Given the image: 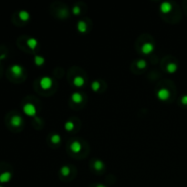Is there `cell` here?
<instances>
[{
    "label": "cell",
    "mask_w": 187,
    "mask_h": 187,
    "mask_svg": "<svg viewBox=\"0 0 187 187\" xmlns=\"http://www.w3.org/2000/svg\"><path fill=\"white\" fill-rule=\"evenodd\" d=\"M39 85H40L41 88H43L44 90H48L52 87L53 85V80L48 76L42 77L39 80Z\"/></svg>",
    "instance_id": "cell-1"
},
{
    "label": "cell",
    "mask_w": 187,
    "mask_h": 187,
    "mask_svg": "<svg viewBox=\"0 0 187 187\" xmlns=\"http://www.w3.org/2000/svg\"><path fill=\"white\" fill-rule=\"evenodd\" d=\"M23 111L26 115L29 117H34L37 114V109L35 105L32 104V103H26L23 106Z\"/></svg>",
    "instance_id": "cell-2"
},
{
    "label": "cell",
    "mask_w": 187,
    "mask_h": 187,
    "mask_svg": "<svg viewBox=\"0 0 187 187\" xmlns=\"http://www.w3.org/2000/svg\"><path fill=\"white\" fill-rule=\"evenodd\" d=\"M157 98L162 101H167L169 100V98L171 96V92L168 88H160V90L157 91Z\"/></svg>",
    "instance_id": "cell-3"
},
{
    "label": "cell",
    "mask_w": 187,
    "mask_h": 187,
    "mask_svg": "<svg viewBox=\"0 0 187 187\" xmlns=\"http://www.w3.org/2000/svg\"><path fill=\"white\" fill-rule=\"evenodd\" d=\"M141 52L144 54V55H150L151 53L153 52L154 50V46L153 44L151 42H146L143 45L141 46Z\"/></svg>",
    "instance_id": "cell-4"
},
{
    "label": "cell",
    "mask_w": 187,
    "mask_h": 187,
    "mask_svg": "<svg viewBox=\"0 0 187 187\" xmlns=\"http://www.w3.org/2000/svg\"><path fill=\"white\" fill-rule=\"evenodd\" d=\"M10 70L12 72V74L17 78L22 76V74H23V68L20 65H17V64L12 65L10 68Z\"/></svg>",
    "instance_id": "cell-5"
},
{
    "label": "cell",
    "mask_w": 187,
    "mask_h": 187,
    "mask_svg": "<svg viewBox=\"0 0 187 187\" xmlns=\"http://www.w3.org/2000/svg\"><path fill=\"white\" fill-rule=\"evenodd\" d=\"M160 10L162 14H169L173 10V5L170 2H162L160 6Z\"/></svg>",
    "instance_id": "cell-6"
},
{
    "label": "cell",
    "mask_w": 187,
    "mask_h": 187,
    "mask_svg": "<svg viewBox=\"0 0 187 187\" xmlns=\"http://www.w3.org/2000/svg\"><path fill=\"white\" fill-rule=\"evenodd\" d=\"M10 123L14 127H20L23 123V119L21 116L19 115H15L11 118Z\"/></svg>",
    "instance_id": "cell-7"
},
{
    "label": "cell",
    "mask_w": 187,
    "mask_h": 187,
    "mask_svg": "<svg viewBox=\"0 0 187 187\" xmlns=\"http://www.w3.org/2000/svg\"><path fill=\"white\" fill-rule=\"evenodd\" d=\"M70 149L71 151L74 152V153H78V152H80L81 150H82V145L80 141H74L70 144Z\"/></svg>",
    "instance_id": "cell-8"
},
{
    "label": "cell",
    "mask_w": 187,
    "mask_h": 187,
    "mask_svg": "<svg viewBox=\"0 0 187 187\" xmlns=\"http://www.w3.org/2000/svg\"><path fill=\"white\" fill-rule=\"evenodd\" d=\"M71 100L74 103L78 104V103H81L83 101L84 98H83V95L80 92H73L71 94Z\"/></svg>",
    "instance_id": "cell-9"
},
{
    "label": "cell",
    "mask_w": 187,
    "mask_h": 187,
    "mask_svg": "<svg viewBox=\"0 0 187 187\" xmlns=\"http://www.w3.org/2000/svg\"><path fill=\"white\" fill-rule=\"evenodd\" d=\"M73 84L77 88H81L85 84V80L81 76H76L73 78Z\"/></svg>",
    "instance_id": "cell-10"
},
{
    "label": "cell",
    "mask_w": 187,
    "mask_h": 187,
    "mask_svg": "<svg viewBox=\"0 0 187 187\" xmlns=\"http://www.w3.org/2000/svg\"><path fill=\"white\" fill-rule=\"evenodd\" d=\"M12 177V174L10 172H4L1 174H0V183H7V182L10 181Z\"/></svg>",
    "instance_id": "cell-11"
},
{
    "label": "cell",
    "mask_w": 187,
    "mask_h": 187,
    "mask_svg": "<svg viewBox=\"0 0 187 187\" xmlns=\"http://www.w3.org/2000/svg\"><path fill=\"white\" fill-rule=\"evenodd\" d=\"M177 70H178V66H177V64L174 63V62H170L167 64V66H166V70L168 71L170 74H174V73H175L177 71Z\"/></svg>",
    "instance_id": "cell-12"
},
{
    "label": "cell",
    "mask_w": 187,
    "mask_h": 187,
    "mask_svg": "<svg viewBox=\"0 0 187 187\" xmlns=\"http://www.w3.org/2000/svg\"><path fill=\"white\" fill-rule=\"evenodd\" d=\"M38 40L36 38H28L27 40V47L30 48V50H35V48H37V46H38Z\"/></svg>",
    "instance_id": "cell-13"
},
{
    "label": "cell",
    "mask_w": 187,
    "mask_h": 187,
    "mask_svg": "<svg viewBox=\"0 0 187 187\" xmlns=\"http://www.w3.org/2000/svg\"><path fill=\"white\" fill-rule=\"evenodd\" d=\"M77 29L80 33H85L87 31V24L83 20H80L77 24Z\"/></svg>",
    "instance_id": "cell-14"
},
{
    "label": "cell",
    "mask_w": 187,
    "mask_h": 187,
    "mask_svg": "<svg viewBox=\"0 0 187 187\" xmlns=\"http://www.w3.org/2000/svg\"><path fill=\"white\" fill-rule=\"evenodd\" d=\"M34 63L36 64V66L38 67H41L44 63H45V58L39 55H36L34 57Z\"/></svg>",
    "instance_id": "cell-15"
},
{
    "label": "cell",
    "mask_w": 187,
    "mask_h": 187,
    "mask_svg": "<svg viewBox=\"0 0 187 187\" xmlns=\"http://www.w3.org/2000/svg\"><path fill=\"white\" fill-rule=\"evenodd\" d=\"M93 167H94V169L96 171H101V170L104 169L105 164H104V162H103V161H101V160H96L94 162V164H93Z\"/></svg>",
    "instance_id": "cell-16"
},
{
    "label": "cell",
    "mask_w": 187,
    "mask_h": 187,
    "mask_svg": "<svg viewBox=\"0 0 187 187\" xmlns=\"http://www.w3.org/2000/svg\"><path fill=\"white\" fill-rule=\"evenodd\" d=\"M18 17L22 21H27L29 20V18H30V14L26 10H22L18 13Z\"/></svg>",
    "instance_id": "cell-17"
},
{
    "label": "cell",
    "mask_w": 187,
    "mask_h": 187,
    "mask_svg": "<svg viewBox=\"0 0 187 187\" xmlns=\"http://www.w3.org/2000/svg\"><path fill=\"white\" fill-rule=\"evenodd\" d=\"M50 141L53 144H60L61 141V136L60 134L55 133L50 137Z\"/></svg>",
    "instance_id": "cell-18"
},
{
    "label": "cell",
    "mask_w": 187,
    "mask_h": 187,
    "mask_svg": "<svg viewBox=\"0 0 187 187\" xmlns=\"http://www.w3.org/2000/svg\"><path fill=\"white\" fill-rule=\"evenodd\" d=\"M64 128H65V130L67 131H71L74 130L75 128V125H74V122L72 121H68L65 122V124H64Z\"/></svg>",
    "instance_id": "cell-19"
},
{
    "label": "cell",
    "mask_w": 187,
    "mask_h": 187,
    "mask_svg": "<svg viewBox=\"0 0 187 187\" xmlns=\"http://www.w3.org/2000/svg\"><path fill=\"white\" fill-rule=\"evenodd\" d=\"M60 174L63 176H68L70 174V168L68 165H63L60 169Z\"/></svg>",
    "instance_id": "cell-20"
},
{
    "label": "cell",
    "mask_w": 187,
    "mask_h": 187,
    "mask_svg": "<svg viewBox=\"0 0 187 187\" xmlns=\"http://www.w3.org/2000/svg\"><path fill=\"white\" fill-rule=\"evenodd\" d=\"M90 88H91V90H92V91L97 92V91L101 88V83H100L99 81H97V80L93 81V82L91 83Z\"/></svg>",
    "instance_id": "cell-21"
},
{
    "label": "cell",
    "mask_w": 187,
    "mask_h": 187,
    "mask_svg": "<svg viewBox=\"0 0 187 187\" xmlns=\"http://www.w3.org/2000/svg\"><path fill=\"white\" fill-rule=\"evenodd\" d=\"M147 67V62L144 60H140L137 62V68H140V70H144Z\"/></svg>",
    "instance_id": "cell-22"
},
{
    "label": "cell",
    "mask_w": 187,
    "mask_h": 187,
    "mask_svg": "<svg viewBox=\"0 0 187 187\" xmlns=\"http://www.w3.org/2000/svg\"><path fill=\"white\" fill-rule=\"evenodd\" d=\"M72 12H73V14L75 15V16H78V15H80V12H81L80 7H78V6H75L74 7L72 8Z\"/></svg>",
    "instance_id": "cell-23"
},
{
    "label": "cell",
    "mask_w": 187,
    "mask_h": 187,
    "mask_svg": "<svg viewBox=\"0 0 187 187\" xmlns=\"http://www.w3.org/2000/svg\"><path fill=\"white\" fill-rule=\"evenodd\" d=\"M181 102H182V104H183V105L187 106V94L184 95L183 97L181 98Z\"/></svg>",
    "instance_id": "cell-24"
},
{
    "label": "cell",
    "mask_w": 187,
    "mask_h": 187,
    "mask_svg": "<svg viewBox=\"0 0 187 187\" xmlns=\"http://www.w3.org/2000/svg\"><path fill=\"white\" fill-rule=\"evenodd\" d=\"M95 187H106V186H105L104 184H97Z\"/></svg>",
    "instance_id": "cell-25"
},
{
    "label": "cell",
    "mask_w": 187,
    "mask_h": 187,
    "mask_svg": "<svg viewBox=\"0 0 187 187\" xmlns=\"http://www.w3.org/2000/svg\"><path fill=\"white\" fill-rule=\"evenodd\" d=\"M5 58H6V55H5V54H4V55H1V56H0V60H4Z\"/></svg>",
    "instance_id": "cell-26"
},
{
    "label": "cell",
    "mask_w": 187,
    "mask_h": 187,
    "mask_svg": "<svg viewBox=\"0 0 187 187\" xmlns=\"http://www.w3.org/2000/svg\"><path fill=\"white\" fill-rule=\"evenodd\" d=\"M0 187H3V186H0Z\"/></svg>",
    "instance_id": "cell-27"
}]
</instances>
